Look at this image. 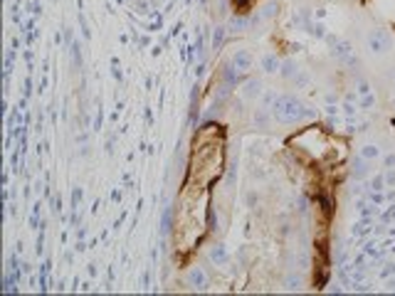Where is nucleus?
<instances>
[{"mask_svg": "<svg viewBox=\"0 0 395 296\" xmlns=\"http://www.w3.org/2000/svg\"><path fill=\"white\" fill-rule=\"evenodd\" d=\"M311 111H306L304 104H299L294 96H279L272 106V116L279 121V124H296L299 119L309 116Z\"/></svg>", "mask_w": 395, "mask_h": 296, "instance_id": "nucleus-1", "label": "nucleus"}, {"mask_svg": "<svg viewBox=\"0 0 395 296\" xmlns=\"http://www.w3.org/2000/svg\"><path fill=\"white\" fill-rule=\"evenodd\" d=\"M368 50L373 55H386L391 50V35L386 30H373L368 35Z\"/></svg>", "mask_w": 395, "mask_h": 296, "instance_id": "nucleus-2", "label": "nucleus"}, {"mask_svg": "<svg viewBox=\"0 0 395 296\" xmlns=\"http://www.w3.org/2000/svg\"><path fill=\"white\" fill-rule=\"evenodd\" d=\"M333 55H336L341 62H346V65H353V62H356V60H353V50H351L348 42H338V45L333 47Z\"/></svg>", "mask_w": 395, "mask_h": 296, "instance_id": "nucleus-3", "label": "nucleus"}, {"mask_svg": "<svg viewBox=\"0 0 395 296\" xmlns=\"http://www.w3.org/2000/svg\"><path fill=\"white\" fill-rule=\"evenodd\" d=\"M235 67H237L240 72L250 70V67H252V55H250V52H245V50H240V52L235 55Z\"/></svg>", "mask_w": 395, "mask_h": 296, "instance_id": "nucleus-4", "label": "nucleus"}, {"mask_svg": "<svg viewBox=\"0 0 395 296\" xmlns=\"http://www.w3.org/2000/svg\"><path fill=\"white\" fill-rule=\"evenodd\" d=\"M368 163H371V160H366V158L358 155V158L353 160V178H358V180L366 178V175H368Z\"/></svg>", "mask_w": 395, "mask_h": 296, "instance_id": "nucleus-5", "label": "nucleus"}, {"mask_svg": "<svg viewBox=\"0 0 395 296\" xmlns=\"http://www.w3.org/2000/svg\"><path fill=\"white\" fill-rule=\"evenodd\" d=\"M358 155H361V158H366V160H376V158H381V148H378V146H363Z\"/></svg>", "mask_w": 395, "mask_h": 296, "instance_id": "nucleus-6", "label": "nucleus"}, {"mask_svg": "<svg viewBox=\"0 0 395 296\" xmlns=\"http://www.w3.org/2000/svg\"><path fill=\"white\" fill-rule=\"evenodd\" d=\"M188 282H191V287L202 289V287H205V274H202L200 269H193V272H191V277H188Z\"/></svg>", "mask_w": 395, "mask_h": 296, "instance_id": "nucleus-7", "label": "nucleus"}, {"mask_svg": "<svg viewBox=\"0 0 395 296\" xmlns=\"http://www.w3.org/2000/svg\"><path fill=\"white\" fill-rule=\"evenodd\" d=\"M262 67H264V72H277L279 70V60L274 57V55H267V57H262Z\"/></svg>", "mask_w": 395, "mask_h": 296, "instance_id": "nucleus-8", "label": "nucleus"}, {"mask_svg": "<svg viewBox=\"0 0 395 296\" xmlns=\"http://www.w3.org/2000/svg\"><path fill=\"white\" fill-rule=\"evenodd\" d=\"M225 259H227V254H225V249H222V247L212 249V262H225Z\"/></svg>", "mask_w": 395, "mask_h": 296, "instance_id": "nucleus-9", "label": "nucleus"}, {"mask_svg": "<svg viewBox=\"0 0 395 296\" xmlns=\"http://www.w3.org/2000/svg\"><path fill=\"white\" fill-rule=\"evenodd\" d=\"M222 37H225V27H217V30H215V40H212V45L217 47V45L222 42Z\"/></svg>", "mask_w": 395, "mask_h": 296, "instance_id": "nucleus-10", "label": "nucleus"}, {"mask_svg": "<svg viewBox=\"0 0 395 296\" xmlns=\"http://www.w3.org/2000/svg\"><path fill=\"white\" fill-rule=\"evenodd\" d=\"M257 86H260V81H250V84H247V91H245V94H247V96H255V94L260 91Z\"/></svg>", "mask_w": 395, "mask_h": 296, "instance_id": "nucleus-11", "label": "nucleus"}, {"mask_svg": "<svg viewBox=\"0 0 395 296\" xmlns=\"http://www.w3.org/2000/svg\"><path fill=\"white\" fill-rule=\"evenodd\" d=\"M383 185H386V180H383L381 175H378V178H373V183H371V188H373V190H383Z\"/></svg>", "mask_w": 395, "mask_h": 296, "instance_id": "nucleus-12", "label": "nucleus"}, {"mask_svg": "<svg viewBox=\"0 0 395 296\" xmlns=\"http://www.w3.org/2000/svg\"><path fill=\"white\" fill-rule=\"evenodd\" d=\"M284 76H292L294 74V62H284V70H282Z\"/></svg>", "mask_w": 395, "mask_h": 296, "instance_id": "nucleus-13", "label": "nucleus"}, {"mask_svg": "<svg viewBox=\"0 0 395 296\" xmlns=\"http://www.w3.org/2000/svg\"><path fill=\"white\" fill-rule=\"evenodd\" d=\"M255 121H257V124H267V114H264V111H257Z\"/></svg>", "mask_w": 395, "mask_h": 296, "instance_id": "nucleus-14", "label": "nucleus"}, {"mask_svg": "<svg viewBox=\"0 0 395 296\" xmlns=\"http://www.w3.org/2000/svg\"><path fill=\"white\" fill-rule=\"evenodd\" d=\"M386 165H395V155H388V158H386Z\"/></svg>", "mask_w": 395, "mask_h": 296, "instance_id": "nucleus-15", "label": "nucleus"}]
</instances>
